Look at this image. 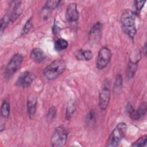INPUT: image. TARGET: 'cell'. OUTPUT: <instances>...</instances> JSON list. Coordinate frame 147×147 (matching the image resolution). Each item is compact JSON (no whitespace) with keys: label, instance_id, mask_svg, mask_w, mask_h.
<instances>
[{"label":"cell","instance_id":"obj_28","mask_svg":"<svg viewBox=\"0 0 147 147\" xmlns=\"http://www.w3.org/2000/svg\"><path fill=\"white\" fill-rule=\"evenodd\" d=\"M146 43L144 44V47L142 48V53L144 54V55H146Z\"/></svg>","mask_w":147,"mask_h":147},{"label":"cell","instance_id":"obj_20","mask_svg":"<svg viewBox=\"0 0 147 147\" xmlns=\"http://www.w3.org/2000/svg\"><path fill=\"white\" fill-rule=\"evenodd\" d=\"M60 1H48L46 2L44 9L47 10H52L56 9L60 3Z\"/></svg>","mask_w":147,"mask_h":147},{"label":"cell","instance_id":"obj_22","mask_svg":"<svg viewBox=\"0 0 147 147\" xmlns=\"http://www.w3.org/2000/svg\"><path fill=\"white\" fill-rule=\"evenodd\" d=\"M32 26V18H30L28 20H27L24 26H23L21 31V34L22 36H24L26 34H27L30 30Z\"/></svg>","mask_w":147,"mask_h":147},{"label":"cell","instance_id":"obj_23","mask_svg":"<svg viewBox=\"0 0 147 147\" xmlns=\"http://www.w3.org/2000/svg\"><path fill=\"white\" fill-rule=\"evenodd\" d=\"M11 21L10 17L8 14H6L3 16V17L2 18L1 21V33L2 34L3 32V30L5 29L6 27L9 24V22Z\"/></svg>","mask_w":147,"mask_h":147},{"label":"cell","instance_id":"obj_18","mask_svg":"<svg viewBox=\"0 0 147 147\" xmlns=\"http://www.w3.org/2000/svg\"><path fill=\"white\" fill-rule=\"evenodd\" d=\"M75 110H76L75 102L74 101H70L69 102H68L67 107V111L65 114V117L67 119L69 120L71 118L73 113L75 112Z\"/></svg>","mask_w":147,"mask_h":147},{"label":"cell","instance_id":"obj_2","mask_svg":"<svg viewBox=\"0 0 147 147\" xmlns=\"http://www.w3.org/2000/svg\"><path fill=\"white\" fill-rule=\"evenodd\" d=\"M65 68V61L63 59H56L45 68L43 71V75L47 79L52 80L64 72Z\"/></svg>","mask_w":147,"mask_h":147},{"label":"cell","instance_id":"obj_27","mask_svg":"<svg viewBox=\"0 0 147 147\" xmlns=\"http://www.w3.org/2000/svg\"><path fill=\"white\" fill-rule=\"evenodd\" d=\"M95 119V113L93 111H91L89 112V113L87 115V120L89 122H91L92 121Z\"/></svg>","mask_w":147,"mask_h":147},{"label":"cell","instance_id":"obj_16","mask_svg":"<svg viewBox=\"0 0 147 147\" xmlns=\"http://www.w3.org/2000/svg\"><path fill=\"white\" fill-rule=\"evenodd\" d=\"M68 42L63 38H59L55 42V49L57 51H61L68 47Z\"/></svg>","mask_w":147,"mask_h":147},{"label":"cell","instance_id":"obj_19","mask_svg":"<svg viewBox=\"0 0 147 147\" xmlns=\"http://www.w3.org/2000/svg\"><path fill=\"white\" fill-rule=\"evenodd\" d=\"M102 30V24L100 22H96L91 28L90 31V34L91 37L98 36Z\"/></svg>","mask_w":147,"mask_h":147},{"label":"cell","instance_id":"obj_4","mask_svg":"<svg viewBox=\"0 0 147 147\" xmlns=\"http://www.w3.org/2000/svg\"><path fill=\"white\" fill-rule=\"evenodd\" d=\"M68 135V132L64 127H57L51 136V145L53 147L64 146L67 140Z\"/></svg>","mask_w":147,"mask_h":147},{"label":"cell","instance_id":"obj_24","mask_svg":"<svg viewBox=\"0 0 147 147\" xmlns=\"http://www.w3.org/2000/svg\"><path fill=\"white\" fill-rule=\"evenodd\" d=\"M145 2L146 1H136L134 2L135 7L137 10V12H140Z\"/></svg>","mask_w":147,"mask_h":147},{"label":"cell","instance_id":"obj_9","mask_svg":"<svg viewBox=\"0 0 147 147\" xmlns=\"http://www.w3.org/2000/svg\"><path fill=\"white\" fill-rule=\"evenodd\" d=\"M34 79V75L29 71H25L18 77L17 84L22 87H28L32 83Z\"/></svg>","mask_w":147,"mask_h":147},{"label":"cell","instance_id":"obj_6","mask_svg":"<svg viewBox=\"0 0 147 147\" xmlns=\"http://www.w3.org/2000/svg\"><path fill=\"white\" fill-rule=\"evenodd\" d=\"M111 51L106 47H102L99 51L96 59V67L98 69H102L109 63L111 58Z\"/></svg>","mask_w":147,"mask_h":147},{"label":"cell","instance_id":"obj_14","mask_svg":"<svg viewBox=\"0 0 147 147\" xmlns=\"http://www.w3.org/2000/svg\"><path fill=\"white\" fill-rule=\"evenodd\" d=\"M75 57L78 60H90L93 57V53L90 50L79 49L75 52Z\"/></svg>","mask_w":147,"mask_h":147},{"label":"cell","instance_id":"obj_3","mask_svg":"<svg viewBox=\"0 0 147 147\" xmlns=\"http://www.w3.org/2000/svg\"><path fill=\"white\" fill-rule=\"evenodd\" d=\"M127 130V125L124 122H120L117 124L115 127L110 133L107 141V146L116 147L118 146L125 137Z\"/></svg>","mask_w":147,"mask_h":147},{"label":"cell","instance_id":"obj_21","mask_svg":"<svg viewBox=\"0 0 147 147\" xmlns=\"http://www.w3.org/2000/svg\"><path fill=\"white\" fill-rule=\"evenodd\" d=\"M147 136L146 135H144L140 137L136 141L133 142L131 146H144L146 144Z\"/></svg>","mask_w":147,"mask_h":147},{"label":"cell","instance_id":"obj_11","mask_svg":"<svg viewBox=\"0 0 147 147\" xmlns=\"http://www.w3.org/2000/svg\"><path fill=\"white\" fill-rule=\"evenodd\" d=\"M37 103V96L33 94H30L27 98V110L30 118H32L36 110V106Z\"/></svg>","mask_w":147,"mask_h":147},{"label":"cell","instance_id":"obj_29","mask_svg":"<svg viewBox=\"0 0 147 147\" xmlns=\"http://www.w3.org/2000/svg\"><path fill=\"white\" fill-rule=\"evenodd\" d=\"M3 129H5V126H3V124L1 123V129H0V131H2V130H3Z\"/></svg>","mask_w":147,"mask_h":147},{"label":"cell","instance_id":"obj_13","mask_svg":"<svg viewBox=\"0 0 147 147\" xmlns=\"http://www.w3.org/2000/svg\"><path fill=\"white\" fill-rule=\"evenodd\" d=\"M31 59L36 63H40L44 61L46 55L44 51L40 48H34L30 53Z\"/></svg>","mask_w":147,"mask_h":147},{"label":"cell","instance_id":"obj_7","mask_svg":"<svg viewBox=\"0 0 147 147\" xmlns=\"http://www.w3.org/2000/svg\"><path fill=\"white\" fill-rule=\"evenodd\" d=\"M146 110L147 107L146 102L142 103L137 110H135L130 103L126 106V111L133 120H138L143 117L146 114Z\"/></svg>","mask_w":147,"mask_h":147},{"label":"cell","instance_id":"obj_15","mask_svg":"<svg viewBox=\"0 0 147 147\" xmlns=\"http://www.w3.org/2000/svg\"><path fill=\"white\" fill-rule=\"evenodd\" d=\"M137 63L138 61H133L130 60L127 68V76L128 78H131L134 76L137 69Z\"/></svg>","mask_w":147,"mask_h":147},{"label":"cell","instance_id":"obj_17","mask_svg":"<svg viewBox=\"0 0 147 147\" xmlns=\"http://www.w3.org/2000/svg\"><path fill=\"white\" fill-rule=\"evenodd\" d=\"M1 113L3 117L8 118L10 115V105L9 102L5 100L2 103L1 108Z\"/></svg>","mask_w":147,"mask_h":147},{"label":"cell","instance_id":"obj_25","mask_svg":"<svg viewBox=\"0 0 147 147\" xmlns=\"http://www.w3.org/2000/svg\"><path fill=\"white\" fill-rule=\"evenodd\" d=\"M122 85V77L121 75L118 74L115 81V86L116 88H120Z\"/></svg>","mask_w":147,"mask_h":147},{"label":"cell","instance_id":"obj_5","mask_svg":"<svg viewBox=\"0 0 147 147\" xmlns=\"http://www.w3.org/2000/svg\"><path fill=\"white\" fill-rule=\"evenodd\" d=\"M23 61V56L20 53L14 55L5 68V77L10 79L20 68Z\"/></svg>","mask_w":147,"mask_h":147},{"label":"cell","instance_id":"obj_12","mask_svg":"<svg viewBox=\"0 0 147 147\" xmlns=\"http://www.w3.org/2000/svg\"><path fill=\"white\" fill-rule=\"evenodd\" d=\"M23 5L21 1H16L14 2L13 10L10 15V20L11 22L14 21L22 13L23 11Z\"/></svg>","mask_w":147,"mask_h":147},{"label":"cell","instance_id":"obj_1","mask_svg":"<svg viewBox=\"0 0 147 147\" xmlns=\"http://www.w3.org/2000/svg\"><path fill=\"white\" fill-rule=\"evenodd\" d=\"M121 22L123 30L130 38L133 39L136 33V14L130 10H126L121 17Z\"/></svg>","mask_w":147,"mask_h":147},{"label":"cell","instance_id":"obj_10","mask_svg":"<svg viewBox=\"0 0 147 147\" xmlns=\"http://www.w3.org/2000/svg\"><path fill=\"white\" fill-rule=\"evenodd\" d=\"M66 19L69 22H74L79 18V12L77 9V5L75 3H69L66 10Z\"/></svg>","mask_w":147,"mask_h":147},{"label":"cell","instance_id":"obj_8","mask_svg":"<svg viewBox=\"0 0 147 147\" xmlns=\"http://www.w3.org/2000/svg\"><path fill=\"white\" fill-rule=\"evenodd\" d=\"M110 99V91L109 87H103L99 92V105L102 111H105L109 103Z\"/></svg>","mask_w":147,"mask_h":147},{"label":"cell","instance_id":"obj_26","mask_svg":"<svg viewBox=\"0 0 147 147\" xmlns=\"http://www.w3.org/2000/svg\"><path fill=\"white\" fill-rule=\"evenodd\" d=\"M56 114V109L54 106H52L49 109L48 113V117L49 118V119H53Z\"/></svg>","mask_w":147,"mask_h":147}]
</instances>
